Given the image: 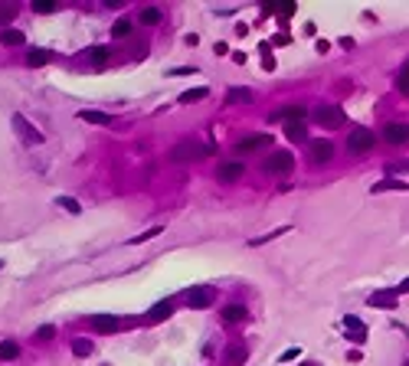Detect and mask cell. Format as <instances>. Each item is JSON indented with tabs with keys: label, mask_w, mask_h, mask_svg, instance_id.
<instances>
[{
	"label": "cell",
	"mask_w": 409,
	"mask_h": 366,
	"mask_svg": "<svg viewBox=\"0 0 409 366\" xmlns=\"http://www.w3.org/2000/svg\"><path fill=\"white\" fill-rule=\"evenodd\" d=\"M207 154H210V147L197 144V141H180V144L171 147L167 160H171V164H190V160H200V157H207Z\"/></svg>",
	"instance_id": "obj_1"
},
{
	"label": "cell",
	"mask_w": 409,
	"mask_h": 366,
	"mask_svg": "<svg viewBox=\"0 0 409 366\" xmlns=\"http://www.w3.org/2000/svg\"><path fill=\"white\" fill-rule=\"evenodd\" d=\"M311 118H314V124H321V128H341V124H344V111L334 108V105H324V108L311 111Z\"/></svg>",
	"instance_id": "obj_2"
},
{
	"label": "cell",
	"mask_w": 409,
	"mask_h": 366,
	"mask_svg": "<svg viewBox=\"0 0 409 366\" xmlns=\"http://www.w3.org/2000/svg\"><path fill=\"white\" fill-rule=\"evenodd\" d=\"M291 167H295V157H291L288 150H275V154L265 160V170L269 174H288Z\"/></svg>",
	"instance_id": "obj_3"
},
{
	"label": "cell",
	"mask_w": 409,
	"mask_h": 366,
	"mask_svg": "<svg viewBox=\"0 0 409 366\" xmlns=\"http://www.w3.org/2000/svg\"><path fill=\"white\" fill-rule=\"evenodd\" d=\"M13 128L20 131V138L26 141V144H43V134H40V131H36L30 121L23 118V114H13Z\"/></svg>",
	"instance_id": "obj_4"
},
{
	"label": "cell",
	"mask_w": 409,
	"mask_h": 366,
	"mask_svg": "<svg viewBox=\"0 0 409 366\" xmlns=\"http://www.w3.org/2000/svg\"><path fill=\"white\" fill-rule=\"evenodd\" d=\"M308 154H311V160H314V164H327V160H331V154H334V144H331V141H311V144H308Z\"/></svg>",
	"instance_id": "obj_5"
},
{
	"label": "cell",
	"mask_w": 409,
	"mask_h": 366,
	"mask_svg": "<svg viewBox=\"0 0 409 366\" xmlns=\"http://www.w3.org/2000/svg\"><path fill=\"white\" fill-rule=\"evenodd\" d=\"M216 177L223 183H236V180H243V164L239 160H226V164H219L216 167Z\"/></svg>",
	"instance_id": "obj_6"
},
{
	"label": "cell",
	"mask_w": 409,
	"mask_h": 366,
	"mask_svg": "<svg viewBox=\"0 0 409 366\" xmlns=\"http://www.w3.org/2000/svg\"><path fill=\"white\" fill-rule=\"evenodd\" d=\"M265 144H272V134H252V138H243L236 144V154H249V150H259Z\"/></svg>",
	"instance_id": "obj_7"
},
{
	"label": "cell",
	"mask_w": 409,
	"mask_h": 366,
	"mask_svg": "<svg viewBox=\"0 0 409 366\" xmlns=\"http://www.w3.org/2000/svg\"><path fill=\"white\" fill-rule=\"evenodd\" d=\"M383 138L389 144H409V124H386Z\"/></svg>",
	"instance_id": "obj_8"
},
{
	"label": "cell",
	"mask_w": 409,
	"mask_h": 366,
	"mask_svg": "<svg viewBox=\"0 0 409 366\" xmlns=\"http://www.w3.org/2000/svg\"><path fill=\"white\" fill-rule=\"evenodd\" d=\"M373 141H377V138H373V131L360 128V131H354V134H350V141H347V144H350V150H357V154H360V150L373 147Z\"/></svg>",
	"instance_id": "obj_9"
},
{
	"label": "cell",
	"mask_w": 409,
	"mask_h": 366,
	"mask_svg": "<svg viewBox=\"0 0 409 366\" xmlns=\"http://www.w3.org/2000/svg\"><path fill=\"white\" fill-rule=\"evenodd\" d=\"M210 301H213V291H207V288H200V291H193V294H190V298H187V304H190V307H207V304H210Z\"/></svg>",
	"instance_id": "obj_10"
},
{
	"label": "cell",
	"mask_w": 409,
	"mask_h": 366,
	"mask_svg": "<svg viewBox=\"0 0 409 366\" xmlns=\"http://www.w3.org/2000/svg\"><path fill=\"white\" fill-rule=\"evenodd\" d=\"M367 304H370V307H393V304H396V291H393V294H370Z\"/></svg>",
	"instance_id": "obj_11"
},
{
	"label": "cell",
	"mask_w": 409,
	"mask_h": 366,
	"mask_svg": "<svg viewBox=\"0 0 409 366\" xmlns=\"http://www.w3.org/2000/svg\"><path fill=\"white\" fill-rule=\"evenodd\" d=\"M0 43L4 46H23V33L20 30H0Z\"/></svg>",
	"instance_id": "obj_12"
},
{
	"label": "cell",
	"mask_w": 409,
	"mask_h": 366,
	"mask_svg": "<svg viewBox=\"0 0 409 366\" xmlns=\"http://www.w3.org/2000/svg\"><path fill=\"white\" fill-rule=\"evenodd\" d=\"M92 327L102 330V334H111V330H118V320L115 317H92Z\"/></svg>",
	"instance_id": "obj_13"
},
{
	"label": "cell",
	"mask_w": 409,
	"mask_h": 366,
	"mask_svg": "<svg viewBox=\"0 0 409 366\" xmlns=\"http://www.w3.org/2000/svg\"><path fill=\"white\" fill-rule=\"evenodd\" d=\"M383 190H409V183H403V180H380V183H373V193H383Z\"/></svg>",
	"instance_id": "obj_14"
},
{
	"label": "cell",
	"mask_w": 409,
	"mask_h": 366,
	"mask_svg": "<svg viewBox=\"0 0 409 366\" xmlns=\"http://www.w3.org/2000/svg\"><path fill=\"white\" fill-rule=\"evenodd\" d=\"M79 118L92 124H111V114H102V111H79Z\"/></svg>",
	"instance_id": "obj_15"
},
{
	"label": "cell",
	"mask_w": 409,
	"mask_h": 366,
	"mask_svg": "<svg viewBox=\"0 0 409 366\" xmlns=\"http://www.w3.org/2000/svg\"><path fill=\"white\" fill-rule=\"evenodd\" d=\"M288 226H278V229H272V232H265V236H255L252 239V245H265V242H272V239H278V236H285Z\"/></svg>",
	"instance_id": "obj_16"
},
{
	"label": "cell",
	"mask_w": 409,
	"mask_h": 366,
	"mask_svg": "<svg viewBox=\"0 0 409 366\" xmlns=\"http://www.w3.org/2000/svg\"><path fill=\"white\" fill-rule=\"evenodd\" d=\"M285 134H288V141H295V144H305V128H301V124H285Z\"/></svg>",
	"instance_id": "obj_17"
},
{
	"label": "cell",
	"mask_w": 409,
	"mask_h": 366,
	"mask_svg": "<svg viewBox=\"0 0 409 366\" xmlns=\"http://www.w3.org/2000/svg\"><path fill=\"white\" fill-rule=\"evenodd\" d=\"M49 56H52L49 49H33V52H30V59H26V62H30V66H46V62H49Z\"/></svg>",
	"instance_id": "obj_18"
},
{
	"label": "cell",
	"mask_w": 409,
	"mask_h": 366,
	"mask_svg": "<svg viewBox=\"0 0 409 366\" xmlns=\"http://www.w3.org/2000/svg\"><path fill=\"white\" fill-rule=\"evenodd\" d=\"M223 317H226V320H233V324H239V320H246V307H236V304H233V307H226V311H223Z\"/></svg>",
	"instance_id": "obj_19"
},
{
	"label": "cell",
	"mask_w": 409,
	"mask_h": 366,
	"mask_svg": "<svg viewBox=\"0 0 409 366\" xmlns=\"http://www.w3.org/2000/svg\"><path fill=\"white\" fill-rule=\"evenodd\" d=\"M200 98H207V88H193V92H183V95H180V105L200 102Z\"/></svg>",
	"instance_id": "obj_20"
},
{
	"label": "cell",
	"mask_w": 409,
	"mask_h": 366,
	"mask_svg": "<svg viewBox=\"0 0 409 366\" xmlns=\"http://www.w3.org/2000/svg\"><path fill=\"white\" fill-rule=\"evenodd\" d=\"M396 88L399 92H409V62L403 69H399V75H396Z\"/></svg>",
	"instance_id": "obj_21"
},
{
	"label": "cell",
	"mask_w": 409,
	"mask_h": 366,
	"mask_svg": "<svg viewBox=\"0 0 409 366\" xmlns=\"http://www.w3.org/2000/svg\"><path fill=\"white\" fill-rule=\"evenodd\" d=\"M56 203H59L62 209H69V213H82V206H79L72 196H56Z\"/></svg>",
	"instance_id": "obj_22"
},
{
	"label": "cell",
	"mask_w": 409,
	"mask_h": 366,
	"mask_svg": "<svg viewBox=\"0 0 409 366\" xmlns=\"http://www.w3.org/2000/svg\"><path fill=\"white\" fill-rule=\"evenodd\" d=\"M141 20L151 23V26H154V23H161V10H157V7H147V10L141 13Z\"/></svg>",
	"instance_id": "obj_23"
},
{
	"label": "cell",
	"mask_w": 409,
	"mask_h": 366,
	"mask_svg": "<svg viewBox=\"0 0 409 366\" xmlns=\"http://www.w3.org/2000/svg\"><path fill=\"white\" fill-rule=\"evenodd\" d=\"M128 33H131V20H118L111 26V36H128Z\"/></svg>",
	"instance_id": "obj_24"
},
{
	"label": "cell",
	"mask_w": 409,
	"mask_h": 366,
	"mask_svg": "<svg viewBox=\"0 0 409 366\" xmlns=\"http://www.w3.org/2000/svg\"><path fill=\"white\" fill-rule=\"evenodd\" d=\"M249 98H252L249 88H233V92H229V102H249Z\"/></svg>",
	"instance_id": "obj_25"
},
{
	"label": "cell",
	"mask_w": 409,
	"mask_h": 366,
	"mask_svg": "<svg viewBox=\"0 0 409 366\" xmlns=\"http://www.w3.org/2000/svg\"><path fill=\"white\" fill-rule=\"evenodd\" d=\"M72 353L76 356H88V353H92V343H88V340H76L72 343Z\"/></svg>",
	"instance_id": "obj_26"
},
{
	"label": "cell",
	"mask_w": 409,
	"mask_h": 366,
	"mask_svg": "<svg viewBox=\"0 0 409 366\" xmlns=\"http://www.w3.org/2000/svg\"><path fill=\"white\" fill-rule=\"evenodd\" d=\"M171 311H174L171 304H157L154 311H151V320H161V317H171Z\"/></svg>",
	"instance_id": "obj_27"
},
{
	"label": "cell",
	"mask_w": 409,
	"mask_h": 366,
	"mask_svg": "<svg viewBox=\"0 0 409 366\" xmlns=\"http://www.w3.org/2000/svg\"><path fill=\"white\" fill-rule=\"evenodd\" d=\"M161 226H154V229H147V232H141V236H135V239H131V242H147V239H154V236H161Z\"/></svg>",
	"instance_id": "obj_28"
},
{
	"label": "cell",
	"mask_w": 409,
	"mask_h": 366,
	"mask_svg": "<svg viewBox=\"0 0 409 366\" xmlns=\"http://www.w3.org/2000/svg\"><path fill=\"white\" fill-rule=\"evenodd\" d=\"M16 353H20V350H16L13 343H4V346H0V360H16Z\"/></svg>",
	"instance_id": "obj_29"
},
{
	"label": "cell",
	"mask_w": 409,
	"mask_h": 366,
	"mask_svg": "<svg viewBox=\"0 0 409 366\" xmlns=\"http://www.w3.org/2000/svg\"><path fill=\"white\" fill-rule=\"evenodd\" d=\"M13 13H16V7H0V23H4V20H10Z\"/></svg>",
	"instance_id": "obj_30"
},
{
	"label": "cell",
	"mask_w": 409,
	"mask_h": 366,
	"mask_svg": "<svg viewBox=\"0 0 409 366\" xmlns=\"http://www.w3.org/2000/svg\"><path fill=\"white\" fill-rule=\"evenodd\" d=\"M92 56H95V66H102V62H105V56H108V52H105V49H95Z\"/></svg>",
	"instance_id": "obj_31"
},
{
	"label": "cell",
	"mask_w": 409,
	"mask_h": 366,
	"mask_svg": "<svg viewBox=\"0 0 409 366\" xmlns=\"http://www.w3.org/2000/svg\"><path fill=\"white\" fill-rule=\"evenodd\" d=\"M40 337H43V340H49V337H56V330H52V327H40Z\"/></svg>",
	"instance_id": "obj_32"
},
{
	"label": "cell",
	"mask_w": 409,
	"mask_h": 366,
	"mask_svg": "<svg viewBox=\"0 0 409 366\" xmlns=\"http://www.w3.org/2000/svg\"><path fill=\"white\" fill-rule=\"evenodd\" d=\"M36 10H40V13H49V10H52V4H49V0H40Z\"/></svg>",
	"instance_id": "obj_33"
},
{
	"label": "cell",
	"mask_w": 409,
	"mask_h": 366,
	"mask_svg": "<svg viewBox=\"0 0 409 366\" xmlns=\"http://www.w3.org/2000/svg\"><path fill=\"white\" fill-rule=\"evenodd\" d=\"M229 360H233V363H243V360H246V350H233V356H229Z\"/></svg>",
	"instance_id": "obj_34"
},
{
	"label": "cell",
	"mask_w": 409,
	"mask_h": 366,
	"mask_svg": "<svg viewBox=\"0 0 409 366\" xmlns=\"http://www.w3.org/2000/svg\"><path fill=\"white\" fill-rule=\"evenodd\" d=\"M406 291H409V278H406V281H399V288H396V294H406Z\"/></svg>",
	"instance_id": "obj_35"
}]
</instances>
